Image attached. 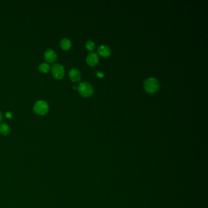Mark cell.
I'll list each match as a JSON object with an SVG mask.
<instances>
[{"mask_svg": "<svg viewBox=\"0 0 208 208\" xmlns=\"http://www.w3.org/2000/svg\"><path fill=\"white\" fill-rule=\"evenodd\" d=\"M98 51L99 54L104 57L109 56L111 53V50L110 48L106 45H101L98 48Z\"/></svg>", "mask_w": 208, "mask_h": 208, "instance_id": "cell-8", "label": "cell"}, {"mask_svg": "<svg viewBox=\"0 0 208 208\" xmlns=\"http://www.w3.org/2000/svg\"><path fill=\"white\" fill-rule=\"evenodd\" d=\"M49 106L48 103L43 100L38 101L34 106V111L40 115H44L48 112Z\"/></svg>", "mask_w": 208, "mask_h": 208, "instance_id": "cell-3", "label": "cell"}, {"mask_svg": "<svg viewBox=\"0 0 208 208\" xmlns=\"http://www.w3.org/2000/svg\"><path fill=\"white\" fill-rule=\"evenodd\" d=\"M9 132H10V128L8 125L4 123L0 124V133L2 135H6L9 134Z\"/></svg>", "mask_w": 208, "mask_h": 208, "instance_id": "cell-10", "label": "cell"}, {"mask_svg": "<svg viewBox=\"0 0 208 208\" xmlns=\"http://www.w3.org/2000/svg\"><path fill=\"white\" fill-rule=\"evenodd\" d=\"M159 88V81L155 77L147 78L144 82V89L148 94H154Z\"/></svg>", "mask_w": 208, "mask_h": 208, "instance_id": "cell-1", "label": "cell"}, {"mask_svg": "<svg viewBox=\"0 0 208 208\" xmlns=\"http://www.w3.org/2000/svg\"><path fill=\"white\" fill-rule=\"evenodd\" d=\"M6 117L7 118H12V114L10 113L9 112H7L6 113Z\"/></svg>", "mask_w": 208, "mask_h": 208, "instance_id": "cell-13", "label": "cell"}, {"mask_svg": "<svg viewBox=\"0 0 208 208\" xmlns=\"http://www.w3.org/2000/svg\"><path fill=\"white\" fill-rule=\"evenodd\" d=\"M86 47L89 51L94 50L95 47V44L94 42H93L92 40L87 41L86 43Z\"/></svg>", "mask_w": 208, "mask_h": 208, "instance_id": "cell-12", "label": "cell"}, {"mask_svg": "<svg viewBox=\"0 0 208 208\" xmlns=\"http://www.w3.org/2000/svg\"><path fill=\"white\" fill-rule=\"evenodd\" d=\"M51 71L53 76L57 79H62L65 75L64 68L59 64H54L51 67Z\"/></svg>", "mask_w": 208, "mask_h": 208, "instance_id": "cell-4", "label": "cell"}, {"mask_svg": "<svg viewBox=\"0 0 208 208\" xmlns=\"http://www.w3.org/2000/svg\"><path fill=\"white\" fill-rule=\"evenodd\" d=\"M2 119V113H1V112H0V122H1Z\"/></svg>", "mask_w": 208, "mask_h": 208, "instance_id": "cell-15", "label": "cell"}, {"mask_svg": "<svg viewBox=\"0 0 208 208\" xmlns=\"http://www.w3.org/2000/svg\"><path fill=\"white\" fill-rule=\"evenodd\" d=\"M99 61V57L96 53H89L87 58L86 62L88 65L90 66H95L96 65Z\"/></svg>", "mask_w": 208, "mask_h": 208, "instance_id": "cell-6", "label": "cell"}, {"mask_svg": "<svg viewBox=\"0 0 208 208\" xmlns=\"http://www.w3.org/2000/svg\"><path fill=\"white\" fill-rule=\"evenodd\" d=\"M69 77H70V79L72 81H73V82H77V81H79L81 79V75L80 72L77 69L73 68V69H72L70 70Z\"/></svg>", "mask_w": 208, "mask_h": 208, "instance_id": "cell-7", "label": "cell"}, {"mask_svg": "<svg viewBox=\"0 0 208 208\" xmlns=\"http://www.w3.org/2000/svg\"><path fill=\"white\" fill-rule=\"evenodd\" d=\"M96 75H97V76H98L99 77H103V76H104V74H103V73H102V72H97V73H96Z\"/></svg>", "mask_w": 208, "mask_h": 208, "instance_id": "cell-14", "label": "cell"}, {"mask_svg": "<svg viewBox=\"0 0 208 208\" xmlns=\"http://www.w3.org/2000/svg\"><path fill=\"white\" fill-rule=\"evenodd\" d=\"M77 91L80 95L86 98L92 96L94 94V88L88 82H80L77 87Z\"/></svg>", "mask_w": 208, "mask_h": 208, "instance_id": "cell-2", "label": "cell"}, {"mask_svg": "<svg viewBox=\"0 0 208 208\" xmlns=\"http://www.w3.org/2000/svg\"><path fill=\"white\" fill-rule=\"evenodd\" d=\"M45 60L48 63H53L56 60V53L53 49H48L44 53Z\"/></svg>", "mask_w": 208, "mask_h": 208, "instance_id": "cell-5", "label": "cell"}, {"mask_svg": "<svg viewBox=\"0 0 208 208\" xmlns=\"http://www.w3.org/2000/svg\"><path fill=\"white\" fill-rule=\"evenodd\" d=\"M51 69L50 65L47 63H42L38 66V70L40 72L43 73H48Z\"/></svg>", "mask_w": 208, "mask_h": 208, "instance_id": "cell-11", "label": "cell"}, {"mask_svg": "<svg viewBox=\"0 0 208 208\" xmlns=\"http://www.w3.org/2000/svg\"><path fill=\"white\" fill-rule=\"evenodd\" d=\"M60 47L64 50H69L71 46H72V43L71 41L68 39V38H63L61 41H60Z\"/></svg>", "mask_w": 208, "mask_h": 208, "instance_id": "cell-9", "label": "cell"}]
</instances>
